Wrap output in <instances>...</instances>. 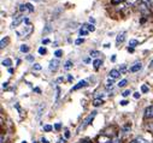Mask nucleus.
<instances>
[{"instance_id": "f257e3e1", "label": "nucleus", "mask_w": 153, "mask_h": 143, "mask_svg": "<svg viewBox=\"0 0 153 143\" xmlns=\"http://www.w3.org/2000/svg\"><path fill=\"white\" fill-rule=\"evenodd\" d=\"M59 60L58 59H52L49 61V70L51 71H56L58 68H59Z\"/></svg>"}, {"instance_id": "f03ea898", "label": "nucleus", "mask_w": 153, "mask_h": 143, "mask_svg": "<svg viewBox=\"0 0 153 143\" xmlns=\"http://www.w3.org/2000/svg\"><path fill=\"white\" fill-rule=\"evenodd\" d=\"M23 21V16H15V19H14V22H12V24H11V28L14 29V28H16V27H18L19 25V23Z\"/></svg>"}, {"instance_id": "7ed1b4c3", "label": "nucleus", "mask_w": 153, "mask_h": 143, "mask_svg": "<svg viewBox=\"0 0 153 143\" xmlns=\"http://www.w3.org/2000/svg\"><path fill=\"white\" fill-rule=\"evenodd\" d=\"M88 83H87V81H84V80H82V81H80L77 84H75L74 87H72V89H71V92H75V90H79V89H81V88H83V87H86Z\"/></svg>"}, {"instance_id": "20e7f679", "label": "nucleus", "mask_w": 153, "mask_h": 143, "mask_svg": "<svg viewBox=\"0 0 153 143\" xmlns=\"http://www.w3.org/2000/svg\"><path fill=\"white\" fill-rule=\"evenodd\" d=\"M145 118H147V119L153 118V105L148 106V107L145 110Z\"/></svg>"}, {"instance_id": "39448f33", "label": "nucleus", "mask_w": 153, "mask_h": 143, "mask_svg": "<svg viewBox=\"0 0 153 143\" xmlns=\"http://www.w3.org/2000/svg\"><path fill=\"white\" fill-rule=\"evenodd\" d=\"M95 115H97V112H95V111H94L93 113H91V114H89V115H88V118H87V119L84 120V124H83V125H82L81 127L83 129V127H86V126H87L88 124H91V122H92V120L94 119V117H95Z\"/></svg>"}, {"instance_id": "423d86ee", "label": "nucleus", "mask_w": 153, "mask_h": 143, "mask_svg": "<svg viewBox=\"0 0 153 143\" xmlns=\"http://www.w3.org/2000/svg\"><path fill=\"white\" fill-rule=\"evenodd\" d=\"M121 75H122V73L119 72V70H116V69L111 70V71H110V73H109L110 78H112V80H116V78H118V77H119Z\"/></svg>"}, {"instance_id": "0eeeda50", "label": "nucleus", "mask_w": 153, "mask_h": 143, "mask_svg": "<svg viewBox=\"0 0 153 143\" xmlns=\"http://www.w3.org/2000/svg\"><path fill=\"white\" fill-rule=\"evenodd\" d=\"M31 30H33V27H31V25L30 24H28V25H25V27H24V29H23V31L22 33H17V35L18 36H22V34H24V35H27V34H30L31 33Z\"/></svg>"}, {"instance_id": "6e6552de", "label": "nucleus", "mask_w": 153, "mask_h": 143, "mask_svg": "<svg viewBox=\"0 0 153 143\" xmlns=\"http://www.w3.org/2000/svg\"><path fill=\"white\" fill-rule=\"evenodd\" d=\"M141 68H142V64L141 63H136L135 65H133L129 70H130V72H137V71L141 70Z\"/></svg>"}, {"instance_id": "1a4fd4ad", "label": "nucleus", "mask_w": 153, "mask_h": 143, "mask_svg": "<svg viewBox=\"0 0 153 143\" xmlns=\"http://www.w3.org/2000/svg\"><path fill=\"white\" fill-rule=\"evenodd\" d=\"M124 40H125V33H121L119 35H117V38H116L117 43H122L124 42Z\"/></svg>"}, {"instance_id": "9d476101", "label": "nucleus", "mask_w": 153, "mask_h": 143, "mask_svg": "<svg viewBox=\"0 0 153 143\" xmlns=\"http://www.w3.org/2000/svg\"><path fill=\"white\" fill-rule=\"evenodd\" d=\"M101 64H103V60H101V59H95V60L93 61V66H94L95 70H98V69L101 66Z\"/></svg>"}, {"instance_id": "9b49d317", "label": "nucleus", "mask_w": 153, "mask_h": 143, "mask_svg": "<svg viewBox=\"0 0 153 143\" xmlns=\"http://www.w3.org/2000/svg\"><path fill=\"white\" fill-rule=\"evenodd\" d=\"M1 64H3V66L10 68V66H11V64H12V60H11L10 58H6V59H4V60L1 61Z\"/></svg>"}, {"instance_id": "f8f14e48", "label": "nucleus", "mask_w": 153, "mask_h": 143, "mask_svg": "<svg viewBox=\"0 0 153 143\" xmlns=\"http://www.w3.org/2000/svg\"><path fill=\"white\" fill-rule=\"evenodd\" d=\"M130 143H147V141L144 139L142 137H136V138H134L133 141H130Z\"/></svg>"}, {"instance_id": "ddd939ff", "label": "nucleus", "mask_w": 153, "mask_h": 143, "mask_svg": "<svg viewBox=\"0 0 153 143\" xmlns=\"http://www.w3.org/2000/svg\"><path fill=\"white\" fill-rule=\"evenodd\" d=\"M103 103H104L103 99H95L94 102H93V106H94V107H98V106H101Z\"/></svg>"}, {"instance_id": "4468645a", "label": "nucleus", "mask_w": 153, "mask_h": 143, "mask_svg": "<svg viewBox=\"0 0 153 143\" xmlns=\"http://www.w3.org/2000/svg\"><path fill=\"white\" fill-rule=\"evenodd\" d=\"M72 65H74L72 61H71V60H68V61L64 64V69H65V70H70V69L72 68Z\"/></svg>"}, {"instance_id": "2eb2a0df", "label": "nucleus", "mask_w": 153, "mask_h": 143, "mask_svg": "<svg viewBox=\"0 0 153 143\" xmlns=\"http://www.w3.org/2000/svg\"><path fill=\"white\" fill-rule=\"evenodd\" d=\"M29 46H27V45H22L21 46V52H23V53H28L29 52Z\"/></svg>"}, {"instance_id": "dca6fc26", "label": "nucleus", "mask_w": 153, "mask_h": 143, "mask_svg": "<svg viewBox=\"0 0 153 143\" xmlns=\"http://www.w3.org/2000/svg\"><path fill=\"white\" fill-rule=\"evenodd\" d=\"M137 45H139V41H137V40H130V41H129V47H132V48H135Z\"/></svg>"}, {"instance_id": "f3484780", "label": "nucleus", "mask_w": 153, "mask_h": 143, "mask_svg": "<svg viewBox=\"0 0 153 143\" xmlns=\"http://www.w3.org/2000/svg\"><path fill=\"white\" fill-rule=\"evenodd\" d=\"M107 141H111L109 137H105V136H100L99 137V143H106Z\"/></svg>"}, {"instance_id": "a211bd4d", "label": "nucleus", "mask_w": 153, "mask_h": 143, "mask_svg": "<svg viewBox=\"0 0 153 143\" xmlns=\"http://www.w3.org/2000/svg\"><path fill=\"white\" fill-rule=\"evenodd\" d=\"M49 31H52V27H51V25H46V27H45V29L42 30V34L45 35V34H47V33H49Z\"/></svg>"}, {"instance_id": "6ab92c4d", "label": "nucleus", "mask_w": 153, "mask_h": 143, "mask_svg": "<svg viewBox=\"0 0 153 143\" xmlns=\"http://www.w3.org/2000/svg\"><path fill=\"white\" fill-rule=\"evenodd\" d=\"M113 83H114V82H113V80H112V78H110V80L106 82V88H107V89H112Z\"/></svg>"}, {"instance_id": "aec40b11", "label": "nucleus", "mask_w": 153, "mask_h": 143, "mask_svg": "<svg viewBox=\"0 0 153 143\" xmlns=\"http://www.w3.org/2000/svg\"><path fill=\"white\" fill-rule=\"evenodd\" d=\"M99 54H100V53H99V51H91V52H89V55L93 57V58H97Z\"/></svg>"}, {"instance_id": "412c9836", "label": "nucleus", "mask_w": 153, "mask_h": 143, "mask_svg": "<svg viewBox=\"0 0 153 143\" xmlns=\"http://www.w3.org/2000/svg\"><path fill=\"white\" fill-rule=\"evenodd\" d=\"M127 84H128V81H127V80H122V81L118 82V87H119V88H123V87H125Z\"/></svg>"}, {"instance_id": "4be33fe9", "label": "nucleus", "mask_w": 153, "mask_h": 143, "mask_svg": "<svg viewBox=\"0 0 153 143\" xmlns=\"http://www.w3.org/2000/svg\"><path fill=\"white\" fill-rule=\"evenodd\" d=\"M37 52H39V54H41V55H45V54L47 53V49H46L45 47H40V48H39V51H37Z\"/></svg>"}, {"instance_id": "5701e85b", "label": "nucleus", "mask_w": 153, "mask_h": 143, "mask_svg": "<svg viewBox=\"0 0 153 143\" xmlns=\"http://www.w3.org/2000/svg\"><path fill=\"white\" fill-rule=\"evenodd\" d=\"M52 129H53V126H52V125H48V124L44 125V130H45V131H47V132L52 131Z\"/></svg>"}, {"instance_id": "b1692460", "label": "nucleus", "mask_w": 153, "mask_h": 143, "mask_svg": "<svg viewBox=\"0 0 153 143\" xmlns=\"http://www.w3.org/2000/svg\"><path fill=\"white\" fill-rule=\"evenodd\" d=\"M61 55H63V51H61V49H57V51L54 52V57H56V58H60Z\"/></svg>"}, {"instance_id": "393cba45", "label": "nucleus", "mask_w": 153, "mask_h": 143, "mask_svg": "<svg viewBox=\"0 0 153 143\" xmlns=\"http://www.w3.org/2000/svg\"><path fill=\"white\" fill-rule=\"evenodd\" d=\"M41 69H42V66L40 64H34L33 65V70H35V71H40Z\"/></svg>"}, {"instance_id": "a878e982", "label": "nucleus", "mask_w": 153, "mask_h": 143, "mask_svg": "<svg viewBox=\"0 0 153 143\" xmlns=\"http://www.w3.org/2000/svg\"><path fill=\"white\" fill-rule=\"evenodd\" d=\"M125 71H127V64H122L121 68H119V72L121 73H125Z\"/></svg>"}, {"instance_id": "bb28decb", "label": "nucleus", "mask_w": 153, "mask_h": 143, "mask_svg": "<svg viewBox=\"0 0 153 143\" xmlns=\"http://www.w3.org/2000/svg\"><path fill=\"white\" fill-rule=\"evenodd\" d=\"M141 92H142V93H148V92H149V88H148L146 84H142V85H141Z\"/></svg>"}, {"instance_id": "cd10ccee", "label": "nucleus", "mask_w": 153, "mask_h": 143, "mask_svg": "<svg viewBox=\"0 0 153 143\" xmlns=\"http://www.w3.org/2000/svg\"><path fill=\"white\" fill-rule=\"evenodd\" d=\"M132 94V90L130 89H127V90H124V92L122 93V95L124 96V97H127V96H129Z\"/></svg>"}, {"instance_id": "c85d7f7f", "label": "nucleus", "mask_w": 153, "mask_h": 143, "mask_svg": "<svg viewBox=\"0 0 153 143\" xmlns=\"http://www.w3.org/2000/svg\"><path fill=\"white\" fill-rule=\"evenodd\" d=\"M88 33H89V31L86 30V28H82V29L80 30V35H81V36H86V35H88Z\"/></svg>"}, {"instance_id": "c756f323", "label": "nucleus", "mask_w": 153, "mask_h": 143, "mask_svg": "<svg viewBox=\"0 0 153 143\" xmlns=\"http://www.w3.org/2000/svg\"><path fill=\"white\" fill-rule=\"evenodd\" d=\"M84 42V40L82 37H80V38H77V40H75V45H77V46H80L81 43H83Z\"/></svg>"}, {"instance_id": "7c9ffc66", "label": "nucleus", "mask_w": 153, "mask_h": 143, "mask_svg": "<svg viewBox=\"0 0 153 143\" xmlns=\"http://www.w3.org/2000/svg\"><path fill=\"white\" fill-rule=\"evenodd\" d=\"M87 28H88V31H94L95 30L94 24H87Z\"/></svg>"}, {"instance_id": "2f4dec72", "label": "nucleus", "mask_w": 153, "mask_h": 143, "mask_svg": "<svg viewBox=\"0 0 153 143\" xmlns=\"http://www.w3.org/2000/svg\"><path fill=\"white\" fill-rule=\"evenodd\" d=\"M6 43H7V38H3L1 40V45H0V48H4V47H6Z\"/></svg>"}, {"instance_id": "473e14b6", "label": "nucleus", "mask_w": 153, "mask_h": 143, "mask_svg": "<svg viewBox=\"0 0 153 143\" xmlns=\"http://www.w3.org/2000/svg\"><path fill=\"white\" fill-rule=\"evenodd\" d=\"M59 93H60V89H59V87H57V88H56V101H58Z\"/></svg>"}, {"instance_id": "72a5a7b5", "label": "nucleus", "mask_w": 153, "mask_h": 143, "mask_svg": "<svg viewBox=\"0 0 153 143\" xmlns=\"http://www.w3.org/2000/svg\"><path fill=\"white\" fill-rule=\"evenodd\" d=\"M25 6H27V9H28V11H30V12H33L34 11V7H33V5L31 4H25Z\"/></svg>"}, {"instance_id": "f704fd0d", "label": "nucleus", "mask_w": 153, "mask_h": 143, "mask_svg": "<svg viewBox=\"0 0 153 143\" xmlns=\"http://www.w3.org/2000/svg\"><path fill=\"white\" fill-rule=\"evenodd\" d=\"M60 129H61V124H60V123H57V124H54V130H57V131H59Z\"/></svg>"}, {"instance_id": "c9c22d12", "label": "nucleus", "mask_w": 153, "mask_h": 143, "mask_svg": "<svg viewBox=\"0 0 153 143\" xmlns=\"http://www.w3.org/2000/svg\"><path fill=\"white\" fill-rule=\"evenodd\" d=\"M136 1H137V0H127V3H128V5H130V6L134 5Z\"/></svg>"}, {"instance_id": "e433bc0d", "label": "nucleus", "mask_w": 153, "mask_h": 143, "mask_svg": "<svg viewBox=\"0 0 153 143\" xmlns=\"http://www.w3.org/2000/svg\"><path fill=\"white\" fill-rule=\"evenodd\" d=\"M128 102L129 101H127V100H122L119 103H121V106H127V105H128Z\"/></svg>"}, {"instance_id": "4c0bfd02", "label": "nucleus", "mask_w": 153, "mask_h": 143, "mask_svg": "<svg viewBox=\"0 0 153 143\" xmlns=\"http://www.w3.org/2000/svg\"><path fill=\"white\" fill-rule=\"evenodd\" d=\"M19 10L23 12V11H27L28 9H27V6H25V5H21V6H19Z\"/></svg>"}, {"instance_id": "58836bf2", "label": "nucleus", "mask_w": 153, "mask_h": 143, "mask_svg": "<svg viewBox=\"0 0 153 143\" xmlns=\"http://www.w3.org/2000/svg\"><path fill=\"white\" fill-rule=\"evenodd\" d=\"M49 42H51L49 38H45V40H42V45H47V43H49Z\"/></svg>"}, {"instance_id": "ea45409f", "label": "nucleus", "mask_w": 153, "mask_h": 143, "mask_svg": "<svg viewBox=\"0 0 153 143\" xmlns=\"http://www.w3.org/2000/svg\"><path fill=\"white\" fill-rule=\"evenodd\" d=\"M141 3L145 5H149L151 4V0H141Z\"/></svg>"}, {"instance_id": "a19ab883", "label": "nucleus", "mask_w": 153, "mask_h": 143, "mask_svg": "<svg viewBox=\"0 0 153 143\" xmlns=\"http://www.w3.org/2000/svg\"><path fill=\"white\" fill-rule=\"evenodd\" d=\"M110 143H122L118 138H114V139H112V141H110Z\"/></svg>"}, {"instance_id": "79ce46f5", "label": "nucleus", "mask_w": 153, "mask_h": 143, "mask_svg": "<svg viewBox=\"0 0 153 143\" xmlns=\"http://www.w3.org/2000/svg\"><path fill=\"white\" fill-rule=\"evenodd\" d=\"M80 143H92V141H89V139H81Z\"/></svg>"}, {"instance_id": "37998d69", "label": "nucleus", "mask_w": 153, "mask_h": 143, "mask_svg": "<svg viewBox=\"0 0 153 143\" xmlns=\"http://www.w3.org/2000/svg\"><path fill=\"white\" fill-rule=\"evenodd\" d=\"M122 1H124V0H112V4H119Z\"/></svg>"}, {"instance_id": "c03bdc74", "label": "nucleus", "mask_w": 153, "mask_h": 143, "mask_svg": "<svg viewBox=\"0 0 153 143\" xmlns=\"http://www.w3.org/2000/svg\"><path fill=\"white\" fill-rule=\"evenodd\" d=\"M27 60H28V61H34V57H33V55H28V57H27Z\"/></svg>"}, {"instance_id": "a18cd8bd", "label": "nucleus", "mask_w": 153, "mask_h": 143, "mask_svg": "<svg viewBox=\"0 0 153 143\" xmlns=\"http://www.w3.org/2000/svg\"><path fill=\"white\" fill-rule=\"evenodd\" d=\"M34 92L37 93V94H40V93H41V90H40V88H34Z\"/></svg>"}, {"instance_id": "49530a36", "label": "nucleus", "mask_w": 153, "mask_h": 143, "mask_svg": "<svg viewBox=\"0 0 153 143\" xmlns=\"http://www.w3.org/2000/svg\"><path fill=\"white\" fill-rule=\"evenodd\" d=\"M68 81H69V82H72V81H74V77H72L71 75L68 76Z\"/></svg>"}, {"instance_id": "de8ad7c7", "label": "nucleus", "mask_w": 153, "mask_h": 143, "mask_svg": "<svg viewBox=\"0 0 153 143\" xmlns=\"http://www.w3.org/2000/svg\"><path fill=\"white\" fill-rule=\"evenodd\" d=\"M134 97L135 99H140V93H134Z\"/></svg>"}, {"instance_id": "09e8293b", "label": "nucleus", "mask_w": 153, "mask_h": 143, "mask_svg": "<svg viewBox=\"0 0 153 143\" xmlns=\"http://www.w3.org/2000/svg\"><path fill=\"white\" fill-rule=\"evenodd\" d=\"M64 81V78H63V77H59V78L57 80V83H60V82H63Z\"/></svg>"}, {"instance_id": "8fccbe9b", "label": "nucleus", "mask_w": 153, "mask_h": 143, "mask_svg": "<svg viewBox=\"0 0 153 143\" xmlns=\"http://www.w3.org/2000/svg\"><path fill=\"white\" fill-rule=\"evenodd\" d=\"M41 142H42V143H49V142H48V141H47L45 137H42V138H41Z\"/></svg>"}, {"instance_id": "3c124183", "label": "nucleus", "mask_w": 153, "mask_h": 143, "mask_svg": "<svg viewBox=\"0 0 153 143\" xmlns=\"http://www.w3.org/2000/svg\"><path fill=\"white\" fill-rule=\"evenodd\" d=\"M70 137V132L69 131H65V138H69Z\"/></svg>"}, {"instance_id": "603ef678", "label": "nucleus", "mask_w": 153, "mask_h": 143, "mask_svg": "<svg viewBox=\"0 0 153 143\" xmlns=\"http://www.w3.org/2000/svg\"><path fill=\"white\" fill-rule=\"evenodd\" d=\"M89 22H91V23H92V24H94V23H95V19H94V18H92V17H91V18H89Z\"/></svg>"}, {"instance_id": "864d4df0", "label": "nucleus", "mask_w": 153, "mask_h": 143, "mask_svg": "<svg viewBox=\"0 0 153 143\" xmlns=\"http://www.w3.org/2000/svg\"><path fill=\"white\" fill-rule=\"evenodd\" d=\"M128 52H130V53H133V52H134V48H132V47H128Z\"/></svg>"}, {"instance_id": "5fc2aeb1", "label": "nucleus", "mask_w": 153, "mask_h": 143, "mask_svg": "<svg viewBox=\"0 0 153 143\" xmlns=\"http://www.w3.org/2000/svg\"><path fill=\"white\" fill-rule=\"evenodd\" d=\"M65 142H66V141H65L64 138H61V139H59V142H58V143H65Z\"/></svg>"}, {"instance_id": "6e6d98bb", "label": "nucleus", "mask_w": 153, "mask_h": 143, "mask_svg": "<svg viewBox=\"0 0 153 143\" xmlns=\"http://www.w3.org/2000/svg\"><path fill=\"white\" fill-rule=\"evenodd\" d=\"M111 60H112V61L116 60V55H112V57H111Z\"/></svg>"}, {"instance_id": "4d7b16f0", "label": "nucleus", "mask_w": 153, "mask_h": 143, "mask_svg": "<svg viewBox=\"0 0 153 143\" xmlns=\"http://www.w3.org/2000/svg\"><path fill=\"white\" fill-rule=\"evenodd\" d=\"M6 87H7V82H4L3 83V88H6Z\"/></svg>"}, {"instance_id": "13d9d810", "label": "nucleus", "mask_w": 153, "mask_h": 143, "mask_svg": "<svg viewBox=\"0 0 153 143\" xmlns=\"http://www.w3.org/2000/svg\"><path fill=\"white\" fill-rule=\"evenodd\" d=\"M12 72H14V69L10 68V69H9V73H12Z\"/></svg>"}, {"instance_id": "bf43d9fd", "label": "nucleus", "mask_w": 153, "mask_h": 143, "mask_svg": "<svg viewBox=\"0 0 153 143\" xmlns=\"http://www.w3.org/2000/svg\"><path fill=\"white\" fill-rule=\"evenodd\" d=\"M149 66H153V60L151 61V64H149Z\"/></svg>"}, {"instance_id": "052dcab7", "label": "nucleus", "mask_w": 153, "mask_h": 143, "mask_svg": "<svg viewBox=\"0 0 153 143\" xmlns=\"http://www.w3.org/2000/svg\"><path fill=\"white\" fill-rule=\"evenodd\" d=\"M151 5H152V6H153V0H151Z\"/></svg>"}, {"instance_id": "680f3d73", "label": "nucleus", "mask_w": 153, "mask_h": 143, "mask_svg": "<svg viewBox=\"0 0 153 143\" xmlns=\"http://www.w3.org/2000/svg\"><path fill=\"white\" fill-rule=\"evenodd\" d=\"M22 143H28V142H25V141H23V142H22Z\"/></svg>"}, {"instance_id": "e2e57ef3", "label": "nucleus", "mask_w": 153, "mask_h": 143, "mask_svg": "<svg viewBox=\"0 0 153 143\" xmlns=\"http://www.w3.org/2000/svg\"><path fill=\"white\" fill-rule=\"evenodd\" d=\"M34 143H36V142H34Z\"/></svg>"}]
</instances>
